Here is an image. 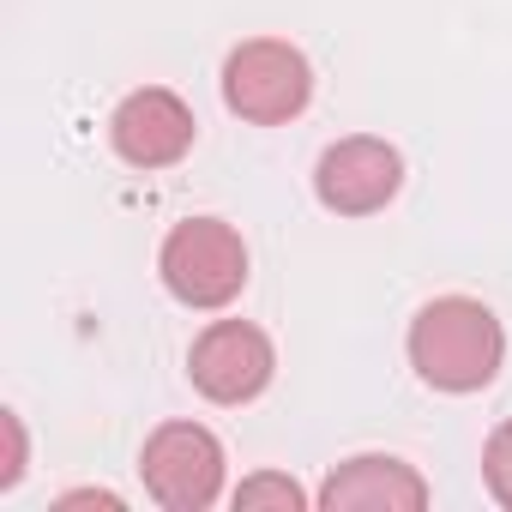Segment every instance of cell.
Masks as SVG:
<instances>
[{
	"mask_svg": "<svg viewBox=\"0 0 512 512\" xmlns=\"http://www.w3.org/2000/svg\"><path fill=\"white\" fill-rule=\"evenodd\" d=\"M55 506H61V512H73V506H103V512H121V494H109V488H73V494H61Z\"/></svg>",
	"mask_w": 512,
	"mask_h": 512,
	"instance_id": "obj_12",
	"label": "cell"
},
{
	"mask_svg": "<svg viewBox=\"0 0 512 512\" xmlns=\"http://www.w3.org/2000/svg\"><path fill=\"white\" fill-rule=\"evenodd\" d=\"M314 506H326V512H422L428 482L416 464H404L392 452H356L326 470Z\"/></svg>",
	"mask_w": 512,
	"mask_h": 512,
	"instance_id": "obj_8",
	"label": "cell"
},
{
	"mask_svg": "<svg viewBox=\"0 0 512 512\" xmlns=\"http://www.w3.org/2000/svg\"><path fill=\"white\" fill-rule=\"evenodd\" d=\"M229 500H235V512H308L314 506V494L290 470H253L229 488Z\"/></svg>",
	"mask_w": 512,
	"mask_h": 512,
	"instance_id": "obj_9",
	"label": "cell"
},
{
	"mask_svg": "<svg viewBox=\"0 0 512 512\" xmlns=\"http://www.w3.org/2000/svg\"><path fill=\"white\" fill-rule=\"evenodd\" d=\"M157 278L181 308L217 314L247 290V241L223 217H181L157 247Z\"/></svg>",
	"mask_w": 512,
	"mask_h": 512,
	"instance_id": "obj_2",
	"label": "cell"
},
{
	"mask_svg": "<svg viewBox=\"0 0 512 512\" xmlns=\"http://www.w3.org/2000/svg\"><path fill=\"white\" fill-rule=\"evenodd\" d=\"M482 488H488L494 506L512 512V416L482 440Z\"/></svg>",
	"mask_w": 512,
	"mask_h": 512,
	"instance_id": "obj_10",
	"label": "cell"
},
{
	"mask_svg": "<svg viewBox=\"0 0 512 512\" xmlns=\"http://www.w3.org/2000/svg\"><path fill=\"white\" fill-rule=\"evenodd\" d=\"M314 103V67L290 37H247L223 61V109L247 127H284Z\"/></svg>",
	"mask_w": 512,
	"mask_h": 512,
	"instance_id": "obj_3",
	"label": "cell"
},
{
	"mask_svg": "<svg viewBox=\"0 0 512 512\" xmlns=\"http://www.w3.org/2000/svg\"><path fill=\"white\" fill-rule=\"evenodd\" d=\"M404 350H410V368L422 386H434L446 398H470V392L494 386V374L506 368V326L476 296H434L416 308Z\"/></svg>",
	"mask_w": 512,
	"mask_h": 512,
	"instance_id": "obj_1",
	"label": "cell"
},
{
	"mask_svg": "<svg viewBox=\"0 0 512 512\" xmlns=\"http://www.w3.org/2000/svg\"><path fill=\"white\" fill-rule=\"evenodd\" d=\"M193 139H199V121H193L187 97L169 91V85H139V91H127V97L115 103V115H109V145H115V157H121L127 169H145V175L181 163V157L193 151Z\"/></svg>",
	"mask_w": 512,
	"mask_h": 512,
	"instance_id": "obj_7",
	"label": "cell"
},
{
	"mask_svg": "<svg viewBox=\"0 0 512 512\" xmlns=\"http://www.w3.org/2000/svg\"><path fill=\"white\" fill-rule=\"evenodd\" d=\"M187 380L211 404H253L278 380V350L253 320H211L187 350Z\"/></svg>",
	"mask_w": 512,
	"mask_h": 512,
	"instance_id": "obj_5",
	"label": "cell"
},
{
	"mask_svg": "<svg viewBox=\"0 0 512 512\" xmlns=\"http://www.w3.org/2000/svg\"><path fill=\"white\" fill-rule=\"evenodd\" d=\"M398 187H404V157H398V145H386L374 133L332 139L314 163V199L332 217H374L398 199Z\"/></svg>",
	"mask_w": 512,
	"mask_h": 512,
	"instance_id": "obj_6",
	"label": "cell"
},
{
	"mask_svg": "<svg viewBox=\"0 0 512 512\" xmlns=\"http://www.w3.org/2000/svg\"><path fill=\"white\" fill-rule=\"evenodd\" d=\"M0 428H7V464H0V494H7L25 476V422H19V410H0Z\"/></svg>",
	"mask_w": 512,
	"mask_h": 512,
	"instance_id": "obj_11",
	"label": "cell"
},
{
	"mask_svg": "<svg viewBox=\"0 0 512 512\" xmlns=\"http://www.w3.org/2000/svg\"><path fill=\"white\" fill-rule=\"evenodd\" d=\"M139 482L163 512H205L229 488V458L223 440L205 422H163L145 434L139 452Z\"/></svg>",
	"mask_w": 512,
	"mask_h": 512,
	"instance_id": "obj_4",
	"label": "cell"
}]
</instances>
